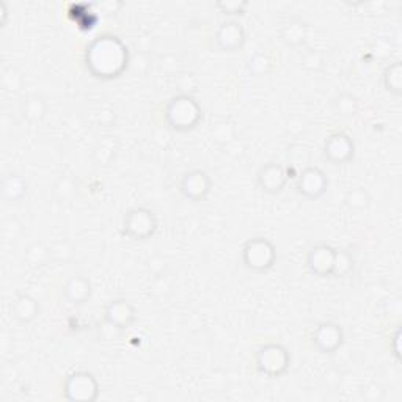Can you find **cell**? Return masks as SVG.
<instances>
[{
	"mask_svg": "<svg viewBox=\"0 0 402 402\" xmlns=\"http://www.w3.org/2000/svg\"><path fill=\"white\" fill-rule=\"evenodd\" d=\"M247 71L255 77L270 76L275 71V58L269 52H256L247 60Z\"/></svg>",
	"mask_w": 402,
	"mask_h": 402,
	"instance_id": "cell-21",
	"label": "cell"
},
{
	"mask_svg": "<svg viewBox=\"0 0 402 402\" xmlns=\"http://www.w3.org/2000/svg\"><path fill=\"white\" fill-rule=\"evenodd\" d=\"M93 294V284L90 278L85 275L76 274L70 277L63 284V297L68 303L73 306H82L85 305L92 299Z\"/></svg>",
	"mask_w": 402,
	"mask_h": 402,
	"instance_id": "cell-15",
	"label": "cell"
},
{
	"mask_svg": "<svg viewBox=\"0 0 402 402\" xmlns=\"http://www.w3.org/2000/svg\"><path fill=\"white\" fill-rule=\"evenodd\" d=\"M10 313L11 318L15 319L16 322L27 325L32 324L39 316L41 305L37 299L30 294H18L15 301L10 305Z\"/></svg>",
	"mask_w": 402,
	"mask_h": 402,
	"instance_id": "cell-17",
	"label": "cell"
},
{
	"mask_svg": "<svg viewBox=\"0 0 402 402\" xmlns=\"http://www.w3.org/2000/svg\"><path fill=\"white\" fill-rule=\"evenodd\" d=\"M291 353L280 343H265L255 353L256 370L269 379L284 376L291 368Z\"/></svg>",
	"mask_w": 402,
	"mask_h": 402,
	"instance_id": "cell-4",
	"label": "cell"
},
{
	"mask_svg": "<svg viewBox=\"0 0 402 402\" xmlns=\"http://www.w3.org/2000/svg\"><path fill=\"white\" fill-rule=\"evenodd\" d=\"M211 135H213L214 142L219 143V145L227 146L231 145V143H236L237 131L233 123L223 120L217 123V125L211 129Z\"/></svg>",
	"mask_w": 402,
	"mask_h": 402,
	"instance_id": "cell-27",
	"label": "cell"
},
{
	"mask_svg": "<svg viewBox=\"0 0 402 402\" xmlns=\"http://www.w3.org/2000/svg\"><path fill=\"white\" fill-rule=\"evenodd\" d=\"M159 227L158 215L145 206L131 208L123 217V234L132 241H148L156 234Z\"/></svg>",
	"mask_w": 402,
	"mask_h": 402,
	"instance_id": "cell-5",
	"label": "cell"
},
{
	"mask_svg": "<svg viewBox=\"0 0 402 402\" xmlns=\"http://www.w3.org/2000/svg\"><path fill=\"white\" fill-rule=\"evenodd\" d=\"M301 66L308 73H319L325 66V54L321 49H306L301 57Z\"/></svg>",
	"mask_w": 402,
	"mask_h": 402,
	"instance_id": "cell-28",
	"label": "cell"
},
{
	"mask_svg": "<svg viewBox=\"0 0 402 402\" xmlns=\"http://www.w3.org/2000/svg\"><path fill=\"white\" fill-rule=\"evenodd\" d=\"M242 264L255 274H265L277 263V249L272 241L256 236L245 241L241 250Z\"/></svg>",
	"mask_w": 402,
	"mask_h": 402,
	"instance_id": "cell-3",
	"label": "cell"
},
{
	"mask_svg": "<svg viewBox=\"0 0 402 402\" xmlns=\"http://www.w3.org/2000/svg\"><path fill=\"white\" fill-rule=\"evenodd\" d=\"M356 270V258L351 251L339 249L335 253V265H333V274L332 277L335 278H347L353 274Z\"/></svg>",
	"mask_w": 402,
	"mask_h": 402,
	"instance_id": "cell-25",
	"label": "cell"
},
{
	"mask_svg": "<svg viewBox=\"0 0 402 402\" xmlns=\"http://www.w3.org/2000/svg\"><path fill=\"white\" fill-rule=\"evenodd\" d=\"M175 85L178 88L180 94H190L194 96L200 87V80L190 71H180L175 76Z\"/></svg>",
	"mask_w": 402,
	"mask_h": 402,
	"instance_id": "cell-30",
	"label": "cell"
},
{
	"mask_svg": "<svg viewBox=\"0 0 402 402\" xmlns=\"http://www.w3.org/2000/svg\"><path fill=\"white\" fill-rule=\"evenodd\" d=\"M49 249H51L52 261H56L58 264L70 263L74 256V245L66 239H60V241L52 242L49 245Z\"/></svg>",
	"mask_w": 402,
	"mask_h": 402,
	"instance_id": "cell-32",
	"label": "cell"
},
{
	"mask_svg": "<svg viewBox=\"0 0 402 402\" xmlns=\"http://www.w3.org/2000/svg\"><path fill=\"white\" fill-rule=\"evenodd\" d=\"M343 327L333 321L319 322L311 333V343L315 349L324 356H333L344 346Z\"/></svg>",
	"mask_w": 402,
	"mask_h": 402,
	"instance_id": "cell-7",
	"label": "cell"
},
{
	"mask_svg": "<svg viewBox=\"0 0 402 402\" xmlns=\"http://www.w3.org/2000/svg\"><path fill=\"white\" fill-rule=\"evenodd\" d=\"M29 192V182L18 173L6 175L2 181V196L8 203H19Z\"/></svg>",
	"mask_w": 402,
	"mask_h": 402,
	"instance_id": "cell-19",
	"label": "cell"
},
{
	"mask_svg": "<svg viewBox=\"0 0 402 402\" xmlns=\"http://www.w3.org/2000/svg\"><path fill=\"white\" fill-rule=\"evenodd\" d=\"M362 394L366 401L379 402L385 398V390H382L377 384H371L370 387H366V390H363Z\"/></svg>",
	"mask_w": 402,
	"mask_h": 402,
	"instance_id": "cell-35",
	"label": "cell"
},
{
	"mask_svg": "<svg viewBox=\"0 0 402 402\" xmlns=\"http://www.w3.org/2000/svg\"><path fill=\"white\" fill-rule=\"evenodd\" d=\"M47 112H49V104H47V101L43 96H38V94H30L20 104V113H23L24 120L29 121L30 125H38V123L43 121Z\"/></svg>",
	"mask_w": 402,
	"mask_h": 402,
	"instance_id": "cell-18",
	"label": "cell"
},
{
	"mask_svg": "<svg viewBox=\"0 0 402 402\" xmlns=\"http://www.w3.org/2000/svg\"><path fill=\"white\" fill-rule=\"evenodd\" d=\"M344 206L353 211V213H362L371 206V195L365 187H352L344 194Z\"/></svg>",
	"mask_w": 402,
	"mask_h": 402,
	"instance_id": "cell-24",
	"label": "cell"
},
{
	"mask_svg": "<svg viewBox=\"0 0 402 402\" xmlns=\"http://www.w3.org/2000/svg\"><path fill=\"white\" fill-rule=\"evenodd\" d=\"M0 85L5 92L16 94L19 92H23V88L25 85V79L23 76V73L16 68L8 66L2 70V76H0Z\"/></svg>",
	"mask_w": 402,
	"mask_h": 402,
	"instance_id": "cell-26",
	"label": "cell"
},
{
	"mask_svg": "<svg viewBox=\"0 0 402 402\" xmlns=\"http://www.w3.org/2000/svg\"><path fill=\"white\" fill-rule=\"evenodd\" d=\"M163 120L172 132L186 134L203 121V108L200 102L190 94H175L163 108Z\"/></svg>",
	"mask_w": 402,
	"mask_h": 402,
	"instance_id": "cell-2",
	"label": "cell"
},
{
	"mask_svg": "<svg viewBox=\"0 0 402 402\" xmlns=\"http://www.w3.org/2000/svg\"><path fill=\"white\" fill-rule=\"evenodd\" d=\"M324 158L333 165H346L356 158V142L346 132H333L324 140Z\"/></svg>",
	"mask_w": 402,
	"mask_h": 402,
	"instance_id": "cell-8",
	"label": "cell"
},
{
	"mask_svg": "<svg viewBox=\"0 0 402 402\" xmlns=\"http://www.w3.org/2000/svg\"><path fill=\"white\" fill-rule=\"evenodd\" d=\"M137 321V308L126 299H113L104 308V322L115 327L120 332L131 329Z\"/></svg>",
	"mask_w": 402,
	"mask_h": 402,
	"instance_id": "cell-11",
	"label": "cell"
},
{
	"mask_svg": "<svg viewBox=\"0 0 402 402\" xmlns=\"http://www.w3.org/2000/svg\"><path fill=\"white\" fill-rule=\"evenodd\" d=\"M98 121L102 126H112L115 123V112L111 107H102L98 112Z\"/></svg>",
	"mask_w": 402,
	"mask_h": 402,
	"instance_id": "cell-36",
	"label": "cell"
},
{
	"mask_svg": "<svg viewBox=\"0 0 402 402\" xmlns=\"http://www.w3.org/2000/svg\"><path fill=\"white\" fill-rule=\"evenodd\" d=\"M337 249L325 242H319L308 250L306 255V268L313 275L329 278L333 274V265H335Z\"/></svg>",
	"mask_w": 402,
	"mask_h": 402,
	"instance_id": "cell-14",
	"label": "cell"
},
{
	"mask_svg": "<svg viewBox=\"0 0 402 402\" xmlns=\"http://www.w3.org/2000/svg\"><path fill=\"white\" fill-rule=\"evenodd\" d=\"M327 189H329V178H327L324 170L319 167H305L297 176L296 190L299 195H302L306 200L316 201L322 199Z\"/></svg>",
	"mask_w": 402,
	"mask_h": 402,
	"instance_id": "cell-9",
	"label": "cell"
},
{
	"mask_svg": "<svg viewBox=\"0 0 402 402\" xmlns=\"http://www.w3.org/2000/svg\"><path fill=\"white\" fill-rule=\"evenodd\" d=\"M382 84L385 90L394 98L402 96V65L399 60L385 68L382 73Z\"/></svg>",
	"mask_w": 402,
	"mask_h": 402,
	"instance_id": "cell-22",
	"label": "cell"
},
{
	"mask_svg": "<svg viewBox=\"0 0 402 402\" xmlns=\"http://www.w3.org/2000/svg\"><path fill=\"white\" fill-rule=\"evenodd\" d=\"M54 194H56L60 201H71L74 196L77 195L76 182H74L70 176H63V178H60L56 182V186H54Z\"/></svg>",
	"mask_w": 402,
	"mask_h": 402,
	"instance_id": "cell-33",
	"label": "cell"
},
{
	"mask_svg": "<svg viewBox=\"0 0 402 402\" xmlns=\"http://www.w3.org/2000/svg\"><path fill=\"white\" fill-rule=\"evenodd\" d=\"M0 13H2V27L5 25L6 23V18H8V10H6V4L5 2H0Z\"/></svg>",
	"mask_w": 402,
	"mask_h": 402,
	"instance_id": "cell-38",
	"label": "cell"
},
{
	"mask_svg": "<svg viewBox=\"0 0 402 402\" xmlns=\"http://www.w3.org/2000/svg\"><path fill=\"white\" fill-rule=\"evenodd\" d=\"M20 233V223L16 219H8L2 223V236L6 241L16 239V236Z\"/></svg>",
	"mask_w": 402,
	"mask_h": 402,
	"instance_id": "cell-34",
	"label": "cell"
},
{
	"mask_svg": "<svg viewBox=\"0 0 402 402\" xmlns=\"http://www.w3.org/2000/svg\"><path fill=\"white\" fill-rule=\"evenodd\" d=\"M332 107H333V112L339 115V117L351 118V117H356V115L358 113L360 101L356 94L344 92V93L337 94V96L333 98Z\"/></svg>",
	"mask_w": 402,
	"mask_h": 402,
	"instance_id": "cell-23",
	"label": "cell"
},
{
	"mask_svg": "<svg viewBox=\"0 0 402 402\" xmlns=\"http://www.w3.org/2000/svg\"><path fill=\"white\" fill-rule=\"evenodd\" d=\"M213 190V180L201 168L189 170L187 173L182 175L180 181V192L184 199L194 203L204 201Z\"/></svg>",
	"mask_w": 402,
	"mask_h": 402,
	"instance_id": "cell-10",
	"label": "cell"
},
{
	"mask_svg": "<svg viewBox=\"0 0 402 402\" xmlns=\"http://www.w3.org/2000/svg\"><path fill=\"white\" fill-rule=\"evenodd\" d=\"M247 0H217L215 8L219 10L222 15L230 16L234 19L237 16H244L245 11L249 8Z\"/></svg>",
	"mask_w": 402,
	"mask_h": 402,
	"instance_id": "cell-31",
	"label": "cell"
},
{
	"mask_svg": "<svg viewBox=\"0 0 402 402\" xmlns=\"http://www.w3.org/2000/svg\"><path fill=\"white\" fill-rule=\"evenodd\" d=\"M399 341H401V329H396V332H394V337L391 338V343H393V356H394V358H396V360H401Z\"/></svg>",
	"mask_w": 402,
	"mask_h": 402,
	"instance_id": "cell-37",
	"label": "cell"
},
{
	"mask_svg": "<svg viewBox=\"0 0 402 402\" xmlns=\"http://www.w3.org/2000/svg\"><path fill=\"white\" fill-rule=\"evenodd\" d=\"M101 387L90 371H73L63 382V396L70 402H94L99 398Z\"/></svg>",
	"mask_w": 402,
	"mask_h": 402,
	"instance_id": "cell-6",
	"label": "cell"
},
{
	"mask_svg": "<svg viewBox=\"0 0 402 402\" xmlns=\"http://www.w3.org/2000/svg\"><path fill=\"white\" fill-rule=\"evenodd\" d=\"M84 61L94 79L113 80L121 77L131 63V54L125 41L112 33H102L85 47Z\"/></svg>",
	"mask_w": 402,
	"mask_h": 402,
	"instance_id": "cell-1",
	"label": "cell"
},
{
	"mask_svg": "<svg viewBox=\"0 0 402 402\" xmlns=\"http://www.w3.org/2000/svg\"><path fill=\"white\" fill-rule=\"evenodd\" d=\"M308 24L306 20L299 18V16H292L289 19H286L284 23L280 25V30H278V35H280V39L288 47H302L306 43V38H308Z\"/></svg>",
	"mask_w": 402,
	"mask_h": 402,
	"instance_id": "cell-16",
	"label": "cell"
},
{
	"mask_svg": "<svg viewBox=\"0 0 402 402\" xmlns=\"http://www.w3.org/2000/svg\"><path fill=\"white\" fill-rule=\"evenodd\" d=\"M288 181H289L288 172H286V168L278 162L264 163L256 173L258 187L268 195H280Z\"/></svg>",
	"mask_w": 402,
	"mask_h": 402,
	"instance_id": "cell-12",
	"label": "cell"
},
{
	"mask_svg": "<svg viewBox=\"0 0 402 402\" xmlns=\"http://www.w3.org/2000/svg\"><path fill=\"white\" fill-rule=\"evenodd\" d=\"M215 46L223 52L241 51L247 41L244 25L236 19H227L219 25L214 35Z\"/></svg>",
	"mask_w": 402,
	"mask_h": 402,
	"instance_id": "cell-13",
	"label": "cell"
},
{
	"mask_svg": "<svg viewBox=\"0 0 402 402\" xmlns=\"http://www.w3.org/2000/svg\"><path fill=\"white\" fill-rule=\"evenodd\" d=\"M115 154H117V145H115V140H112V137L102 139L93 151L94 161L99 165H108L115 159Z\"/></svg>",
	"mask_w": 402,
	"mask_h": 402,
	"instance_id": "cell-29",
	"label": "cell"
},
{
	"mask_svg": "<svg viewBox=\"0 0 402 402\" xmlns=\"http://www.w3.org/2000/svg\"><path fill=\"white\" fill-rule=\"evenodd\" d=\"M24 261L32 269L46 268V265L52 261L49 245H46L44 242H41V241L32 242L29 247L25 249Z\"/></svg>",
	"mask_w": 402,
	"mask_h": 402,
	"instance_id": "cell-20",
	"label": "cell"
}]
</instances>
